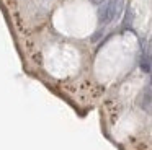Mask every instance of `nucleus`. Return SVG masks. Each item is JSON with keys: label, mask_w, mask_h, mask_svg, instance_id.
<instances>
[{"label": "nucleus", "mask_w": 152, "mask_h": 150, "mask_svg": "<svg viewBox=\"0 0 152 150\" xmlns=\"http://www.w3.org/2000/svg\"><path fill=\"white\" fill-rule=\"evenodd\" d=\"M119 5H121V0H105L102 3L98 10V20L100 23H110L113 18L116 16V13L119 12Z\"/></svg>", "instance_id": "obj_1"}, {"label": "nucleus", "mask_w": 152, "mask_h": 150, "mask_svg": "<svg viewBox=\"0 0 152 150\" xmlns=\"http://www.w3.org/2000/svg\"><path fill=\"white\" fill-rule=\"evenodd\" d=\"M142 108H144L145 111L151 109V87L147 85V88H145V93L142 95Z\"/></svg>", "instance_id": "obj_2"}, {"label": "nucleus", "mask_w": 152, "mask_h": 150, "mask_svg": "<svg viewBox=\"0 0 152 150\" xmlns=\"http://www.w3.org/2000/svg\"><path fill=\"white\" fill-rule=\"evenodd\" d=\"M141 68L145 72V74L151 72V57H149V54H144L141 57Z\"/></svg>", "instance_id": "obj_3"}, {"label": "nucleus", "mask_w": 152, "mask_h": 150, "mask_svg": "<svg viewBox=\"0 0 152 150\" xmlns=\"http://www.w3.org/2000/svg\"><path fill=\"white\" fill-rule=\"evenodd\" d=\"M105 0H92V3H96V5H102Z\"/></svg>", "instance_id": "obj_4"}]
</instances>
